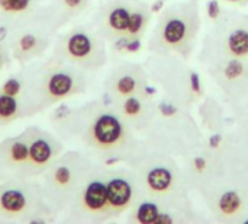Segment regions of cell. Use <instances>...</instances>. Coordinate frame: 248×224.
Segmentation results:
<instances>
[{
	"instance_id": "16",
	"label": "cell",
	"mask_w": 248,
	"mask_h": 224,
	"mask_svg": "<svg viewBox=\"0 0 248 224\" xmlns=\"http://www.w3.org/2000/svg\"><path fill=\"white\" fill-rule=\"evenodd\" d=\"M12 159L16 162H23L29 156V147L25 143H15L10 149Z\"/></svg>"
},
{
	"instance_id": "12",
	"label": "cell",
	"mask_w": 248,
	"mask_h": 224,
	"mask_svg": "<svg viewBox=\"0 0 248 224\" xmlns=\"http://www.w3.org/2000/svg\"><path fill=\"white\" fill-rule=\"evenodd\" d=\"M219 208L225 214H232L240 208V197L235 192H227L219 201Z\"/></svg>"
},
{
	"instance_id": "22",
	"label": "cell",
	"mask_w": 248,
	"mask_h": 224,
	"mask_svg": "<svg viewBox=\"0 0 248 224\" xmlns=\"http://www.w3.org/2000/svg\"><path fill=\"white\" fill-rule=\"evenodd\" d=\"M70 178H71V173H70V171L65 166H60L55 171V179H57V182H60V184L64 185V184H67L70 181Z\"/></svg>"
},
{
	"instance_id": "34",
	"label": "cell",
	"mask_w": 248,
	"mask_h": 224,
	"mask_svg": "<svg viewBox=\"0 0 248 224\" xmlns=\"http://www.w3.org/2000/svg\"><path fill=\"white\" fill-rule=\"evenodd\" d=\"M147 92H148V93H154V92H155V89H153V87H147Z\"/></svg>"
},
{
	"instance_id": "23",
	"label": "cell",
	"mask_w": 248,
	"mask_h": 224,
	"mask_svg": "<svg viewBox=\"0 0 248 224\" xmlns=\"http://www.w3.org/2000/svg\"><path fill=\"white\" fill-rule=\"evenodd\" d=\"M35 44H36V38H35L33 35H25V36L20 39V48H22L23 51L32 50V48L35 47Z\"/></svg>"
},
{
	"instance_id": "30",
	"label": "cell",
	"mask_w": 248,
	"mask_h": 224,
	"mask_svg": "<svg viewBox=\"0 0 248 224\" xmlns=\"http://www.w3.org/2000/svg\"><path fill=\"white\" fill-rule=\"evenodd\" d=\"M154 223H171V219L167 217V216H160V214H158Z\"/></svg>"
},
{
	"instance_id": "24",
	"label": "cell",
	"mask_w": 248,
	"mask_h": 224,
	"mask_svg": "<svg viewBox=\"0 0 248 224\" xmlns=\"http://www.w3.org/2000/svg\"><path fill=\"white\" fill-rule=\"evenodd\" d=\"M208 13H209L211 17H217V16L219 15V4H218L217 0H212V1L209 3V6H208Z\"/></svg>"
},
{
	"instance_id": "6",
	"label": "cell",
	"mask_w": 248,
	"mask_h": 224,
	"mask_svg": "<svg viewBox=\"0 0 248 224\" xmlns=\"http://www.w3.org/2000/svg\"><path fill=\"white\" fill-rule=\"evenodd\" d=\"M92 44L90 39L84 34H76L70 38L68 41V51L74 57H84L90 52Z\"/></svg>"
},
{
	"instance_id": "35",
	"label": "cell",
	"mask_w": 248,
	"mask_h": 224,
	"mask_svg": "<svg viewBox=\"0 0 248 224\" xmlns=\"http://www.w3.org/2000/svg\"><path fill=\"white\" fill-rule=\"evenodd\" d=\"M0 31H1V28H0Z\"/></svg>"
},
{
	"instance_id": "4",
	"label": "cell",
	"mask_w": 248,
	"mask_h": 224,
	"mask_svg": "<svg viewBox=\"0 0 248 224\" xmlns=\"http://www.w3.org/2000/svg\"><path fill=\"white\" fill-rule=\"evenodd\" d=\"M0 206L7 213H19V211H22L25 208L26 200H25L22 192L15 191V190H9V191H4L1 194Z\"/></svg>"
},
{
	"instance_id": "13",
	"label": "cell",
	"mask_w": 248,
	"mask_h": 224,
	"mask_svg": "<svg viewBox=\"0 0 248 224\" xmlns=\"http://www.w3.org/2000/svg\"><path fill=\"white\" fill-rule=\"evenodd\" d=\"M17 108V103L13 96L10 95H1L0 96V117L1 118H10L15 115Z\"/></svg>"
},
{
	"instance_id": "11",
	"label": "cell",
	"mask_w": 248,
	"mask_h": 224,
	"mask_svg": "<svg viewBox=\"0 0 248 224\" xmlns=\"http://www.w3.org/2000/svg\"><path fill=\"white\" fill-rule=\"evenodd\" d=\"M129 16L131 15L125 9H115L109 16V23L116 31H125V29H128Z\"/></svg>"
},
{
	"instance_id": "17",
	"label": "cell",
	"mask_w": 248,
	"mask_h": 224,
	"mask_svg": "<svg viewBox=\"0 0 248 224\" xmlns=\"http://www.w3.org/2000/svg\"><path fill=\"white\" fill-rule=\"evenodd\" d=\"M135 89V80L129 76H125L122 77L119 82H118V90L122 93V95H128L131 93L132 90Z\"/></svg>"
},
{
	"instance_id": "29",
	"label": "cell",
	"mask_w": 248,
	"mask_h": 224,
	"mask_svg": "<svg viewBox=\"0 0 248 224\" xmlns=\"http://www.w3.org/2000/svg\"><path fill=\"white\" fill-rule=\"evenodd\" d=\"M205 165H206V162H205L203 159H201V157H198V159L195 160V166H196L198 171H202V169L205 168Z\"/></svg>"
},
{
	"instance_id": "10",
	"label": "cell",
	"mask_w": 248,
	"mask_h": 224,
	"mask_svg": "<svg viewBox=\"0 0 248 224\" xmlns=\"http://www.w3.org/2000/svg\"><path fill=\"white\" fill-rule=\"evenodd\" d=\"M185 25L180 20H170L164 29V38L167 42L170 44H176L179 42L183 36H185Z\"/></svg>"
},
{
	"instance_id": "14",
	"label": "cell",
	"mask_w": 248,
	"mask_h": 224,
	"mask_svg": "<svg viewBox=\"0 0 248 224\" xmlns=\"http://www.w3.org/2000/svg\"><path fill=\"white\" fill-rule=\"evenodd\" d=\"M158 216V210L154 204H142L138 210V220L141 223H154Z\"/></svg>"
},
{
	"instance_id": "1",
	"label": "cell",
	"mask_w": 248,
	"mask_h": 224,
	"mask_svg": "<svg viewBox=\"0 0 248 224\" xmlns=\"http://www.w3.org/2000/svg\"><path fill=\"white\" fill-rule=\"evenodd\" d=\"M93 133H94V138L100 144H112L119 140L122 127L115 117L103 115L96 121Z\"/></svg>"
},
{
	"instance_id": "20",
	"label": "cell",
	"mask_w": 248,
	"mask_h": 224,
	"mask_svg": "<svg viewBox=\"0 0 248 224\" xmlns=\"http://www.w3.org/2000/svg\"><path fill=\"white\" fill-rule=\"evenodd\" d=\"M3 90H4L6 95H10V96L17 95L19 90H20V83H19V80H16V79L7 80V82L4 83V86H3Z\"/></svg>"
},
{
	"instance_id": "33",
	"label": "cell",
	"mask_w": 248,
	"mask_h": 224,
	"mask_svg": "<svg viewBox=\"0 0 248 224\" xmlns=\"http://www.w3.org/2000/svg\"><path fill=\"white\" fill-rule=\"evenodd\" d=\"M65 3H67L68 6L74 7V6H78V4L81 3V0H65Z\"/></svg>"
},
{
	"instance_id": "18",
	"label": "cell",
	"mask_w": 248,
	"mask_h": 224,
	"mask_svg": "<svg viewBox=\"0 0 248 224\" xmlns=\"http://www.w3.org/2000/svg\"><path fill=\"white\" fill-rule=\"evenodd\" d=\"M142 22H144L142 15H140V13L131 15V16H129V23H128V31H129L131 34H137V32L141 29Z\"/></svg>"
},
{
	"instance_id": "28",
	"label": "cell",
	"mask_w": 248,
	"mask_h": 224,
	"mask_svg": "<svg viewBox=\"0 0 248 224\" xmlns=\"http://www.w3.org/2000/svg\"><path fill=\"white\" fill-rule=\"evenodd\" d=\"M219 143H221V136H219V134H215V136H212V137H211V140H209V144H211V147H217Z\"/></svg>"
},
{
	"instance_id": "9",
	"label": "cell",
	"mask_w": 248,
	"mask_h": 224,
	"mask_svg": "<svg viewBox=\"0 0 248 224\" xmlns=\"http://www.w3.org/2000/svg\"><path fill=\"white\" fill-rule=\"evenodd\" d=\"M228 47L230 50L237 54V55H243L248 52V32L246 31H235L230 39H228Z\"/></svg>"
},
{
	"instance_id": "5",
	"label": "cell",
	"mask_w": 248,
	"mask_h": 224,
	"mask_svg": "<svg viewBox=\"0 0 248 224\" xmlns=\"http://www.w3.org/2000/svg\"><path fill=\"white\" fill-rule=\"evenodd\" d=\"M73 80L68 74L57 73L48 82V90L52 96H64L71 90Z\"/></svg>"
},
{
	"instance_id": "21",
	"label": "cell",
	"mask_w": 248,
	"mask_h": 224,
	"mask_svg": "<svg viewBox=\"0 0 248 224\" xmlns=\"http://www.w3.org/2000/svg\"><path fill=\"white\" fill-rule=\"evenodd\" d=\"M124 108H125V112H126L128 115H135L137 112H140V109H141V103H140V101H138V99H135V98H129V99L125 102Z\"/></svg>"
},
{
	"instance_id": "19",
	"label": "cell",
	"mask_w": 248,
	"mask_h": 224,
	"mask_svg": "<svg viewBox=\"0 0 248 224\" xmlns=\"http://www.w3.org/2000/svg\"><path fill=\"white\" fill-rule=\"evenodd\" d=\"M243 73V64L240 61H231L227 69H225V74L230 79H235L237 76H240Z\"/></svg>"
},
{
	"instance_id": "2",
	"label": "cell",
	"mask_w": 248,
	"mask_h": 224,
	"mask_svg": "<svg viewBox=\"0 0 248 224\" xmlns=\"http://www.w3.org/2000/svg\"><path fill=\"white\" fill-rule=\"evenodd\" d=\"M131 187L124 179H113L108 185V203L115 208L126 206L131 200Z\"/></svg>"
},
{
	"instance_id": "3",
	"label": "cell",
	"mask_w": 248,
	"mask_h": 224,
	"mask_svg": "<svg viewBox=\"0 0 248 224\" xmlns=\"http://www.w3.org/2000/svg\"><path fill=\"white\" fill-rule=\"evenodd\" d=\"M84 203L90 210H102L108 203V187L102 182H92L86 190Z\"/></svg>"
},
{
	"instance_id": "32",
	"label": "cell",
	"mask_w": 248,
	"mask_h": 224,
	"mask_svg": "<svg viewBox=\"0 0 248 224\" xmlns=\"http://www.w3.org/2000/svg\"><path fill=\"white\" fill-rule=\"evenodd\" d=\"M161 7H163V0H158V1H155V3L153 4L151 9H153V12H158Z\"/></svg>"
},
{
	"instance_id": "8",
	"label": "cell",
	"mask_w": 248,
	"mask_h": 224,
	"mask_svg": "<svg viewBox=\"0 0 248 224\" xmlns=\"http://www.w3.org/2000/svg\"><path fill=\"white\" fill-rule=\"evenodd\" d=\"M148 184L155 191H166L171 184V175L166 169H154L148 175Z\"/></svg>"
},
{
	"instance_id": "31",
	"label": "cell",
	"mask_w": 248,
	"mask_h": 224,
	"mask_svg": "<svg viewBox=\"0 0 248 224\" xmlns=\"http://www.w3.org/2000/svg\"><path fill=\"white\" fill-rule=\"evenodd\" d=\"M126 45H128V41H126V38H121V39L116 42V48H118V50L126 48Z\"/></svg>"
},
{
	"instance_id": "7",
	"label": "cell",
	"mask_w": 248,
	"mask_h": 224,
	"mask_svg": "<svg viewBox=\"0 0 248 224\" xmlns=\"http://www.w3.org/2000/svg\"><path fill=\"white\" fill-rule=\"evenodd\" d=\"M51 155H52L51 146L45 140H36L29 147V157L32 159V162H35L38 165L46 163L49 160Z\"/></svg>"
},
{
	"instance_id": "25",
	"label": "cell",
	"mask_w": 248,
	"mask_h": 224,
	"mask_svg": "<svg viewBox=\"0 0 248 224\" xmlns=\"http://www.w3.org/2000/svg\"><path fill=\"white\" fill-rule=\"evenodd\" d=\"M190 85H192V89L199 93L201 92V82H199V76L196 73H192L190 74Z\"/></svg>"
},
{
	"instance_id": "15",
	"label": "cell",
	"mask_w": 248,
	"mask_h": 224,
	"mask_svg": "<svg viewBox=\"0 0 248 224\" xmlns=\"http://www.w3.org/2000/svg\"><path fill=\"white\" fill-rule=\"evenodd\" d=\"M29 6V0H0V7L6 12H22Z\"/></svg>"
},
{
	"instance_id": "26",
	"label": "cell",
	"mask_w": 248,
	"mask_h": 224,
	"mask_svg": "<svg viewBox=\"0 0 248 224\" xmlns=\"http://www.w3.org/2000/svg\"><path fill=\"white\" fill-rule=\"evenodd\" d=\"M160 109H161V112H163L164 115H167V117L174 115V114L177 112V109H176L173 105H167V103H161V105H160Z\"/></svg>"
},
{
	"instance_id": "27",
	"label": "cell",
	"mask_w": 248,
	"mask_h": 224,
	"mask_svg": "<svg viewBox=\"0 0 248 224\" xmlns=\"http://www.w3.org/2000/svg\"><path fill=\"white\" fill-rule=\"evenodd\" d=\"M140 47H141L140 39H134L132 42H128L126 50H129V51H137V50H140Z\"/></svg>"
}]
</instances>
